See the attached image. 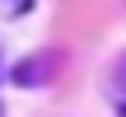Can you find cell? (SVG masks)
<instances>
[{
    "label": "cell",
    "mask_w": 126,
    "mask_h": 117,
    "mask_svg": "<svg viewBox=\"0 0 126 117\" xmlns=\"http://www.w3.org/2000/svg\"><path fill=\"white\" fill-rule=\"evenodd\" d=\"M14 9H19V14H23V9H28V0H14Z\"/></svg>",
    "instance_id": "3957f363"
},
{
    "label": "cell",
    "mask_w": 126,
    "mask_h": 117,
    "mask_svg": "<svg viewBox=\"0 0 126 117\" xmlns=\"http://www.w3.org/2000/svg\"><path fill=\"white\" fill-rule=\"evenodd\" d=\"M42 70H47V61H23V66L14 70V80H19V84H37Z\"/></svg>",
    "instance_id": "6da1fadb"
},
{
    "label": "cell",
    "mask_w": 126,
    "mask_h": 117,
    "mask_svg": "<svg viewBox=\"0 0 126 117\" xmlns=\"http://www.w3.org/2000/svg\"><path fill=\"white\" fill-rule=\"evenodd\" d=\"M112 98L122 103V117H126V61H122V70H117V84H112Z\"/></svg>",
    "instance_id": "7a4b0ae2"
}]
</instances>
